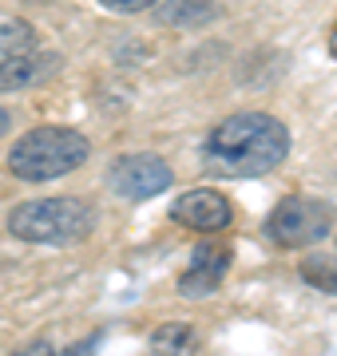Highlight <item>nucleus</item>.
Listing matches in <instances>:
<instances>
[{"label":"nucleus","mask_w":337,"mask_h":356,"mask_svg":"<svg viewBox=\"0 0 337 356\" xmlns=\"http://www.w3.org/2000/svg\"><path fill=\"white\" fill-rule=\"evenodd\" d=\"M290 154V131L266 111H238L222 119L203 143V166L219 178L270 175Z\"/></svg>","instance_id":"1"},{"label":"nucleus","mask_w":337,"mask_h":356,"mask_svg":"<svg viewBox=\"0 0 337 356\" xmlns=\"http://www.w3.org/2000/svg\"><path fill=\"white\" fill-rule=\"evenodd\" d=\"M91 143L72 127H32L13 143L8 170L24 182H52L88 163Z\"/></svg>","instance_id":"2"},{"label":"nucleus","mask_w":337,"mask_h":356,"mask_svg":"<svg viewBox=\"0 0 337 356\" xmlns=\"http://www.w3.org/2000/svg\"><path fill=\"white\" fill-rule=\"evenodd\" d=\"M95 210L79 198H36L8 214V234L32 245H76L91 238Z\"/></svg>","instance_id":"3"},{"label":"nucleus","mask_w":337,"mask_h":356,"mask_svg":"<svg viewBox=\"0 0 337 356\" xmlns=\"http://www.w3.org/2000/svg\"><path fill=\"white\" fill-rule=\"evenodd\" d=\"M329 229H334V206L322 198H306V194L282 198L266 218V238L282 250H306L322 242Z\"/></svg>","instance_id":"4"},{"label":"nucleus","mask_w":337,"mask_h":356,"mask_svg":"<svg viewBox=\"0 0 337 356\" xmlns=\"http://www.w3.org/2000/svg\"><path fill=\"white\" fill-rule=\"evenodd\" d=\"M175 182L171 166L159 159V154H123L111 163L107 170V186L116 198H131V202H143V198H155Z\"/></svg>","instance_id":"5"},{"label":"nucleus","mask_w":337,"mask_h":356,"mask_svg":"<svg viewBox=\"0 0 337 356\" xmlns=\"http://www.w3.org/2000/svg\"><path fill=\"white\" fill-rule=\"evenodd\" d=\"M171 218L187 229H198V234H222L230 226L234 210L226 202V194L210 191V186H198V191H187L171 202Z\"/></svg>","instance_id":"6"},{"label":"nucleus","mask_w":337,"mask_h":356,"mask_svg":"<svg viewBox=\"0 0 337 356\" xmlns=\"http://www.w3.org/2000/svg\"><path fill=\"white\" fill-rule=\"evenodd\" d=\"M226 269H230V245H219V242L195 245L191 266L179 277V293L182 297H207V293L219 289V281L226 277Z\"/></svg>","instance_id":"7"},{"label":"nucleus","mask_w":337,"mask_h":356,"mask_svg":"<svg viewBox=\"0 0 337 356\" xmlns=\"http://www.w3.org/2000/svg\"><path fill=\"white\" fill-rule=\"evenodd\" d=\"M60 72V56L56 51H13L0 60V91H24V88H40Z\"/></svg>","instance_id":"8"},{"label":"nucleus","mask_w":337,"mask_h":356,"mask_svg":"<svg viewBox=\"0 0 337 356\" xmlns=\"http://www.w3.org/2000/svg\"><path fill=\"white\" fill-rule=\"evenodd\" d=\"M214 0H167L159 4V24L167 28H203L214 20Z\"/></svg>","instance_id":"9"},{"label":"nucleus","mask_w":337,"mask_h":356,"mask_svg":"<svg viewBox=\"0 0 337 356\" xmlns=\"http://www.w3.org/2000/svg\"><path fill=\"white\" fill-rule=\"evenodd\" d=\"M301 277L310 281L313 289L337 293V257H310V261H301Z\"/></svg>","instance_id":"10"},{"label":"nucleus","mask_w":337,"mask_h":356,"mask_svg":"<svg viewBox=\"0 0 337 356\" xmlns=\"http://www.w3.org/2000/svg\"><path fill=\"white\" fill-rule=\"evenodd\" d=\"M36 48V32H32V24H24V20H0V51H28Z\"/></svg>","instance_id":"11"},{"label":"nucleus","mask_w":337,"mask_h":356,"mask_svg":"<svg viewBox=\"0 0 337 356\" xmlns=\"http://www.w3.org/2000/svg\"><path fill=\"white\" fill-rule=\"evenodd\" d=\"M151 344L163 348V353H187V348L198 344V337L187 329V325H167V329H159L155 337H151Z\"/></svg>","instance_id":"12"},{"label":"nucleus","mask_w":337,"mask_h":356,"mask_svg":"<svg viewBox=\"0 0 337 356\" xmlns=\"http://www.w3.org/2000/svg\"><path fill=\"white\" fill-rule=\"evenodd\" d=\"M100 4H107L111 13H147L151 4H159V0H100Z\"/></svg>","instance_id":"13"},{"label":"nucleus","mask_w":337,"mask_h":356,"mask_svg":"<svg viewBox=\"0 0 337 356\" xmlns=\"http://www.w3.org/2000/svg\"><path fill=\"white\" fill-rule=\"evenodd\" d=\"M329 51L337 56V28H334V36H329Z\"/></svg>","instance_id":"14"}]
</instances>
